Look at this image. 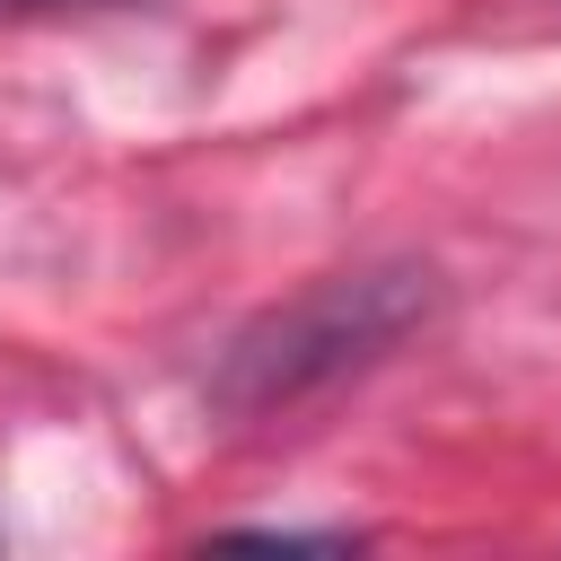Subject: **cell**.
Listing matches in <instances>:
<instances>
[{"mask_svg":"<svg viewBox=\"0 0 561 561\" xmlns=\"http://www.w3.org/2000/svg\"><path fill=\"white\" fill-rule=\"evenodd\" d=\"M430 307H438L430 263L324 272V280H307L298 298L263 307V316L228 342L210 394H219V412H245V421H254V412H289V403H307V394L377 368L403 333L430 324Z\"/></svg>","mask_w":561,"mask_h":561,"instance_id":"6da1fadb","label":"cell"},{"mask_svg":"<svg viewBox=\"0 0 561 561\" xmlns=\"http://www.w3.org/2000/svg\"><path fill=\"white\" fill-rule=\"evenodd\" d=\"M53 9H123V0H0V18H53Z\"/></svg>","mask_w":561,"mask_h":561,"instance_id":"7a4b0ae2","label":"cell"}]
</instances>
